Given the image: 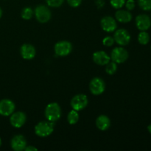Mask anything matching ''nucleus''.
I'll list each match as a JSON object with an SVG mask.
<instances>
[{
  "label": "nucleus",
  "mask_w": 151,
  "mask_h": 151,
  "mask_svg": "<svg viewBox=\"0 0 151 151\" xmlns=\"http://www.w3.org/2000/svg\"><path fill=\"white\" fill-rule=\"evenodd\" d=\"M61 116V109L57 103H51L45 109V116L50 122L58 120Z\"/></svg>",
  "instance_id": "obj_1"
},
{
  "label": "nucleus",
  "mask_w": 151,
  "mask_h": 151,
  "mask_svg": "<svg viewBox=\"0 0 151 151\" xmlns=\"http://www.w3.org/2000/svg\"><path fill=\"white\" fill-rule=\"evenodd\" d=\"M54 122L42 121L35 125V133L40 137H47L52 134L54 131Z\"/></svg>",
  "instance_id": "obj_2"
},
{
  "label": "nucleus",
  "mask_w": 151,
  "mask_h": 151,
  "mask_svg": "<svg viewBox=\"0 0 151 151\" xmlns=\"http://www.w3.org/2000/svg\"><path fill=\"white\" fill-rule=\"evenodd\" d=\"M35 16L40 23H47L51 19V11L45 5H38L35 9Z\"/></svg>",
  "instance_id": "obj_3"
},
{
  "label": "nucleus",
  "mask_w": 151,
  "mask_h": 151,
  "mask_svg": "<svg viewBox=\"0 0 151 151\" xmlns=\"http://www.w3.org/2000/svg\"><path fill=\"white\" fill-rule=\"evenodd\" d=\"M87 96L83 94H79L74 96L71 100V106L73 110L80 111L85 109L88 105Z\"/></svg>",
  "instance_id": "obj_4"
},
{
  "label": "nucleus",
  "mask_w": 151,
  "mask_h": 151,
  "mask_svg": "<svg viewBox=\"0 0 151 151\" xmlns=\"http://www.w3.org/2000/svg\"><path fill=\"white\" fill-rule=\"evenodd\" d=\"M111 58L116 63H124L128 58V52L123 47H116L112 50Z\"/></svg>",
  "instance_id": "obj_5"
},
{
  "label": "nucleus",
  "mask_w": 151,
  "mask_h": 151,
  "mask_svg": "<svg viewBox=\"0 0 151 151\" xmlns=\"http://www.w3.org/2000/svg\"><path fill=\"white\" fill-rule=\"evenodd\" d=\"M89 89L94 95H100L104 92L106 84L103 80L100 78H94L89 83Z\"/></svg>",
  "instance_id": "obj_6"
},
{
  "label": "nucleus",
  "mask_w": 151,
  "mask_h": 151,
  "mask_svg": "<svg viewBox=\"0 0 151 151\" xmlns=\"http://www.w3.org/2000/svg\"><path fill=\"white\" fill-rule=\"evenodd\" d=\"M72 50V45L67 41H59L55 45V52L58 56L64 57L68 55Z\"/></svg>",
  "instance_id": "obj_7"
},
{
  "label": "nucleus",
  "mask_w": 151,
  "mask_h": 151,
  "mask_svg": "<svg viewBox=\"0 0 151 151\" xmlns=\"http://www.w3.org/2000/svg\"><path fill=\"white\" fill-rule=\"evenodd\" d=\"M114 38V41H116V44L123 47V46L128 45L130 43L131 35L126 29H119L115 32Z\"/></svg>",
  "instance_id": "obj_8"
},
{
  "label": "nucleus",
  "mask_w": 151,
  "mask_h": 151,
  "mask_svg": "<svg viewBox=\"0 0 151 151\" xmlns=\"http://www.w3.org/2000/svg\"><path fill=\"white\" fill-rule=\"evenodd\" d=\"M14 103L8 99H4L0 101V115L7 116L11 115L15 111Z\"/></svg>",
  "instance_id": "obj_9"
},
{
  "label": "nucleus",
  "mask_w": 151,
  "mask_h": 151,
  "mask_svg": "<svg viewBox=\"0 0 151 151\" xmlns=\"http://www.w3.org/2000/svg\"><path fill=\"white\" fill-rule=\"evenodd\" d=\"M27 116L24 112L17 111L16 113H13L10 116V122L12 126L14 128H19L23 126L26 122Z\"/></svg>",
  "instance_id": "obj_10"
},
{
  "label": "nucleus",
  "mask_w": 151,
  "mask_h": 151,
  "mask_svg": "<svg viewBox=\"0 0 151 151\" xmlns=\"http://www.w3.org/2000/svg\"><path fill=\"white\" fill-rule=\"evenodd\" d=\"M102 29L107 32H111L116 30L117 27V24L116 20L111 16H105L101 19L100 22Z\"/></svg>",
  "instance_id": "obj_11"
},
{
  "label": "nucleus",
  "mask_w": 151,
  "mask_h": 151,
  "mask_svg": "<svg viewBox=\"0 0 151 151\" xmlns=\"http://www.w3.org/2000/svg\"><path fill=\"white\" fill-rule=\"evenodd\" d=\"M136 25H137V27L139 30H147L151 26L150 18L146 14L139 15L136 18Z\"/></svg>",
  "instance_id": "obj_12"
},
{
  "label": "nucleus",
  "mask_w": 151,
  "mask_h": 151,
  "mask_svg": "<svg viewBox=\"0 0 151 151\" xmlns=\"http://www.w3.org/2000/svg\"><path fill=\"white\" fill-rule=\"evenodd\" d=\"M10 145L15 151H22L27 147V140L22 135H16L13 137Z\"/></svg>",
  "instance_id": "obj_13"
},
{
  "label": "nucleus",
  "mask_w": 151,
  "mask_h": 151,
  "mask_svg": "<svg viewBox=\"0 0 151 151\" xmlns=\"http://www.w3.org/2000/svg\"><path fill=\"white\" fill-rule=\"evenodd\" d=\"M21 55L25 60H31L35 56V49L32 45L24 44L22 46L20 50Z\"/></svg>",
  "instance_id": "obj_14"
},
{
  "label": "nucleus",
  "mask_w": 151,
  "mask_h": 151,
  "mask_svg": "<svg viewBox=\"0 0 151 151\" xmlns=\"http://www.w3.org/2000/svg\"><path fill=\"white\" fill-rule=\"evenodd\" d=\"M110 56L103 51H97L93 54V60L94 63L100 66L106 65L110 61Z\"/></svg>",
  "instance_id": "obj_15"
},
{
  "label": "nucleus",
  "mask_w": 151,
  "mask_h": 151,
  "mask_svg": "<svg viewBox=\"0 0 151 151\" xmlns=\"http://www.w3.org/2000/svg\"><path fill=\"white\" fill-rule=\"evenodd\" d=\"M115 17L116 20L121 23H128L132 20V14L129 10H118L115 13Z\"/></svg>",
  "instance_id": "obj_16"
},
{
  "label": "nucleus",
  "mask_w": 151,
  "mask_h": 151,
  "mask_svg": "<svg viewBox=\"0 0 151 151\" xmlns=\"http://www.w3.org/2000/svg\"><path fill=\"white\" fill-rule=\"evenodd\" d=\"M96 125L100 131H106L111 125V120L106 115H100L97 118Z\"/></svg>",
  "instance_id": "obj_17"
},
{
  "label": "nucleus",
  "mask_w": 151,
  "mask_h": 151,
  "mask_svg": "<svg viewBox=\"0 0 151 151\" xmlns=\"http://www.w3.org/2000/svg\"><path fill=\"white\" fill-rule=\"evenodd\" d=\"M67 120L70 125H75L79 120V114L75 110H72L67 116Z\"/></svg>",
  "instance_id": "obj_18"
},
{
  "label": "nucleus",
  "mask_w": 151,
  "mask_h": 151,
  "mask_svg": "<svg viewBox=\"0 0 151 151\" xmlns=\"http://www.w3.org/2000/svg\"><path fill=\"white\" fill-rule=\"evenodd\" d=\"M150 41V35L145 31H142L138 35V41L142 45H146Z\"/></svg>",
  "instance_id": "obj_19"
},
{
  "label": "nucleus",
  "mask_w": 151,
  "mask_h": 151,
  "mask_svg": "<svg viewBox=\"0 0 151 151\" xmlns=\"http://www.w3.org/2000/svg\"><path fill=\"white\" fill-rule=\"evenodd\" d=\"M117 70V65L115 62L109 61V63L106 64V73L109 74V75H114L115 72H116Z\"/></svg>",
  "instance_id": "obj_20"
},
{
  "label": "nucleus",
  "mask_w": 151,
  "mask_h": 151,
  "mask_svg": "<svg viewBox=\"0 0 151 151\" xmlns=\"http://www.w3.org/2000/svg\"><path fill=\"white\" fill-rule=\"evenodd\" d=\"M33 10L31 7H27L22 10V19H25V20H29L33 16Z\"/></svg>",
  "instance_id": "obj_21"
},
{
  "label": "nucleus",
  "mask_w": 151,
  "mask_h": 151,
  "mask_svg": "<svg viewBox=\"0 0 151 151\" xmlns=\"http://www.w3.org/2000/svg\"><path fill=\"white\" fill-rule=\"evenodd\" d=\"M138 4L142 10L145 11L151 10V0H138Z\"/></svg>",
  "instance_id": "obj_22"
},
{
  "label": "nucleus",
  "mask_w": 151,
  "mask_h": 151,
  "mask_svg": "<svg viewBox=\"0 0 151 151\" xmlns=\"http://www.w3.org/2000/svg\"><path fill=\"white\" fill-rule=\"evenodd\" d=\"M126 0H110L111 5L115 9L122 8L125 4Z\"/></svg>",
  "instance_id": "obj_23"
},
{
  "label": "nucleus",
  "mask_w": 151,
  "mask_h": 151,
  "mask_svg": "<svg viewBox=\"0 0 151 151\" xmlns=\"http://www.w3.org/2000/svg\"><path fill=\"white\" fill-rule=\"evenodd\" d=\"M47 4L52 7H59L63 4L64 0H46Z\"/></svg>",
  "instance_id": "obj_24"
},
{
  "label": "nucleus",
  "mask_w": 151,
  "mask_h": 151,
  "mask_svg": "<svg viewBox=\"0 0 151 151\" xmlns=\"http://www.w3.org/2000/svg\"><path fill=\"white\" fill-rule=\"evenodd\" d=\"M103 44L106 47H111L114 44V38L111 36H106L103 38Z\"/></svg>",
  "instance_id": "obj_25"
},
{
  "label": "nucleus",
  "mask_w": 151,
  "mask_h": 151,
  "mask_svg": "<svg viewBox=\"0 0 151 151\" xmlns=\"http://www.w3.org/2000/svg\"><path fill=\"white\" fill-rule=\"evenodd\" d=\"M125 6L128 10H133L135 7V1L134 0H127L125 1Z\"/></svg>",
  "instance_id": "obj_26"
},
{
  "label": "nucleus",
  "mask_w": 151,
  "mask_h": 151,
  "mask_svg": "<svg viewBox=\"0 0 151 151\" xmlns=\"http://www.w3.org/2000/svg\"><path fill=\"white\" fill-rule=\"evenodd\" d=\"M67 2L71 7H77L81 5L82 0H67Z\"/></svg>",
  "instance_id": "obj_27"
},
{
  "label": "nucleus",
  "mask_w": 151,
  "mask_h": 151,
  "mask_svg": "<svg viewBox=\"0 0 151 151\" xmlns=\"http://www.w3.org/2000/svg\"><path fill=\"white\" fill-rule=\"evenodd\" d=\"M104 1L103 0H96V4L98 8H102L104 6Z\"/></svg>",
  "instance_id": "obj_28"
},
{
  "label": "nucleus",
  "mask_w": 151,
  "mask_h": 151,
  "mask_svg": "<svg viewBox=\"0 0 151 151\" xmlns=\"http://www.w3.org/2000/svg\"><path fill=\"white\" fill-rule=\"evenodd\" d=\"M24 150L26 151H36V150H38V149L35 148V147H33V146L29 145V146H28V147H25Z\"/></svg>",
  "instance_id": "obj_29"
},
{
  "label": "nucleus",
  "mask_w": 151,
  "mask_h": 151,
  "mask_svg": "<svg viewBox=\"0 0 151 151\" xmlns=\"http://www.w3.org/2000/svg\"><path fill=\"white\" fill-rule=\"evenodd\" d=\"M147 130H148V131L150 132V134H151V124L147 126Z\"/></svg>",
  "instance_id": "obj_30"
},
{
  "label": "nucleus",
  "mask_w": 151,
  "mask_h": 151,
  "mask_svg": "<svg viewBox=\"0 0 151 151\" xmlns=\"http://www.w3.org/2000/svg\"><path fill=\"white\" fill-rule=\"evenodd\" d=\"M1 16H2V10H1V7H0V18L1 17Z\"/></svg>",
  "instance_id": "obj_31"
},
{
  "label": "nucleus",
  "mask_w": 151,
  "mask_h": 151,
  "mask_svg": "<svg viewBox=\"0 0 151 151\" xmlns=\"http://www.w3.org/2000/svg\"><path fill=\"white\" fill-rule=\"evenodd\" d=\"M1 138H0V147H1Z\"/></svg>",
  "instance_id": "obj_32"
}]
</instances>
